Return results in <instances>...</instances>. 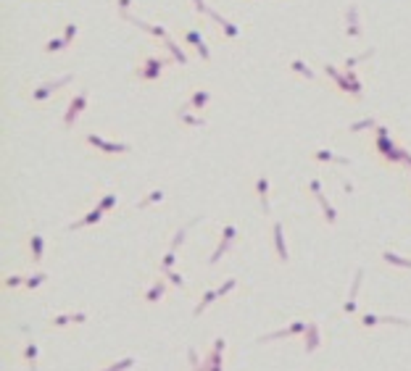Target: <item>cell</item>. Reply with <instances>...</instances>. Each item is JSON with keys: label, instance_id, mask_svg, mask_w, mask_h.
I'll return each mask as SVG.
<instances>
[{"label": "cell", "instance_id": "obj_43", "mask_svg": "<svg viewBox=\"0 0 411 371\" xmlns=\"http://www.w3.org/2000/svg\"><path fill=\"white\" fill-rule=\"evenodd\" d=\"M234 284H238V282H234V279H227L224 284H221V287L216 289V292H219V298H221V295H227V292H229V289H232Z\"/></svg>", "mask_w": 411, "mask_h": 371}, {"label": "cell", "instance_id": "obj_20", "mask_svg": "<svg viewBox=\"0 0 411 371\" xmlns=\"http://www.w3.org/2000/svg\"><path fill=\"white\" fill-rule=\"evenodd\" d=\"M193 3H195V11H198V14H206V16H211V19H214L219 27H224V24H227V19H221L214 8H208V6L203 3V0H193Z\"/></svg>", "mask_w": 411, "mask_h": 371}, {"label": "cell", "instance_id": "obj_28", "mask_svg": "<svg viewBox=\"0 0 411 371\" xmlns=\"http://www.w3.org/2000/svg\"><path fill=\"white\" fill-rule=\"evenodd\" d=\"M158 200H163V190H153V192L148 195V198L137 200L135 205H137V208H148V205H153V203H158Z\"/></svg>", "mask_w": 411, "mask_h": 371}, {"label": "cell", "instance_id": "obj_29", "mask_svg": "<svg viewBox=\"0 0 411 371\" xmlns=\"http://www.w3.org/2000/svg\"><path fill=\"white\" fill-rule=\"evenodd\" d=\"M290 68H292V71H298L301 77H306V79H314V71L303 61H298V58H296V61H290Z\"/></svg>", "mask_w": 411, "mask_h": 371}, {"label": "cell", "instance_id": "obj_1", "mask_svg": "<svg viewBox=\"0 0 411 371\" xmlns=\"http://www.w3.org/2000/svg\"><path fill=\"white\" fill-rule=\"evenodd\" d=\"M377 140H374V150H377V153L387 161V164H408L411 166V156L406 153L403 147H398L390 137H387V129L382 124H377Z\"/></svg>", "mask_w": 411, "mask_h": 371}, {"label": "cell", "instance_id": "obj_22", "mask_svg": "<svg viewBox=\"0 0 411 371\" xmlns=\"http://www.w3.org/2000/svg\"><path fill=\"white\" fill-rule=\"evenodd\" d=\"M74 321H85V314H61V316H53L50 324L53 327H66V324H74Z\"/></svg>", "mask_w": 411, "mask_h": 371}, {"label": "cell", "instance_id": "obj_27", "mask_svg": "<svg viewBox=\"0 0 411 371\" xmlns=\"http://www.w3.org/2000/svg\"><path fill=\"white\" fill-rule=\"evenodd\" d=\"M382 258H385L387 263H393V266H401V269H411V261H408V258H401V256H395V253H390V250H385Z\"/></svg>", "mask_w": 411, "mask_h": 371}, {"label": "cell", "instance_id": "obj_4", "mask_svg": "<svg viewBox=\"0 0 411 371\" xmlns=\"http://www.w3.org/2000/svg\"><path fill=\"white\" fill-rule=\"evenodd\" d=\"M72 79H74L72 74H66V77H61V79H50V82H45V85H40L37 90H34V92H32V98H34V100H45V98H50L55 90L66 87L69 82H72Z\"/></svg>", "mask_w": 411, "mask_h": 371}, {"label": "cell", "instance_id": "obj_36", "mask_svg": "<svg viewBox=\"0 0 411 371\" xmlns=\"http://www.w3.org/2000/svg\"><path fill=\"white\" fill-rule=\"evenodd\" d=\"M174 256H177V253L174 250H169L166 256H163V261H161V271L166 274V271H171V266H174Z\"/></svg>", "mask_w": 411, "mask_h": 371}, {"label": "cell", "instance_id": "obj_9", "mask_svg": "<svg viewBox=\"0 0 411 371\" xmlns=\"http://www.w3.org/2000/svg\"><path fill=\"white\" fill-rule=\"evenodd\" d=\"M306 329H309V324H303V321H296V324H290L287 329H279V332H272V334H261V337H258V342L279 340V337H287V334H306Z\"/></svg>", "mask_w": 411, "mask_h": 371}, {"label": "cell", "instance_id": "obj_7", "mask_svg": "<svg viewBox=\"0 0 411 371\" xmlns=\"http://www.w3.org/2000/svg\"><path fill=\"white\" fill-rule=\"evenodd\" d=\"M221 350H224V337H216L214 350H211V355L206 358V363L198 371H221Z\"/></svg>", "mask_w": 411, "mask_h": 371}, {"label": "cell", "instance_id": "obj_19", "mask_svg": "<svg viewBox=\"0 0 411 371\" xmlns=\"http://www.w3.org/2000/svg\"><path fill=\"white\" fill-rule=\"evenodd\" d=\"M163 292H166V282H156V284L145 292V303H150V306L158 303V300L163 298Z\"/></svg>", "mask_w": 411, "mask_h": 371}, {"label": "cell", "instance_id": "obj_11", "mask_svg": "<svg viewBox=\"0 0 411 371\" xmlns=\"http://www.w3.org/2000/svg\"><path fill=\"white\" fill-rule=\"evenodd\" d=\"M345 34L348 37H359L361 29H359V8L356 6H348L345 11Z\"/></svg>", "mask_w": 411, "mask_h": 371}, {"label": "cell", "instance_id": "obj_41", "mask_svg": "<svg viewBox=\"0 0 411 371\" xmlns=\"http://www.w3.org/2000/svg\"><path fill=\"white\" fill-rule=\"evenodd\" d=\"M221 29H224V34H227L229 40H232V37H238V32H240V29H238V24H232V21H227V24L221 27Z\"/></svg>", "mask_w": 411, "mask_h": 371}, {"label": "cell", "instance_id": "obj_26", "mask_svg": "<svg viewBox=\"0 0 411 371\" xmlns=\"http://www.w3.org/2000/svg\"><path fill=\"white\" fill-rule=\"evenodd\" d=\"M195 221H198V218H193V221H190V224H185V227H180V229H177V235H174V240H171V245H169V250H174V253H177V248L182 245V240H185V235H187V229H190V227H193Z\"/></svg>", "mask_w": 411, "mask_h": 371}, {"label": "cell", "instance_id": "obj_40", "mask_svg": "<svg viewBox=\"0 0 411 371\" xmlns=\"http://www.w3.org/2000/svg\"><path fill=\"white\" fill-rule=\"evenodd\" d=\"M19 284H27L24 276H8V279H6V287H8V289H14V287H19Z\"/></svg>", "mask_w": 411, "mask_h": 371}, {"label": "cell", "instance_id": "obj_6", "mask_svg": "<svg viewBox=\"0 0 411 371\" xmlns=\"http://www.w3.org/2000/svg\"><path fill=\"white\" fill-rule=\"evenodd\" d=\"M234 235H238V229H234L232 224H227L224 229H221V242H219L216 253H214V256L208 258V263H211V266H214V263H219V258H221V256H224V253L232 248V240H234Z\"/></svg>", "mask_w": 411, "mask_h": 371}, {"label": "cell", "instance_id": "obj_34", "mask_svg": "<svg viewBox=\"0 0 411 371\" xmlns=\"http://www.w3.org/2000/svg\"><path fill=\"white\" fill-rule=\"evenodd\" d=\"M45 279H48V276H45L42 271H40V274H32L29 279H27V289H37V287H40Z\"/></svg>", "mask_w": 411, "mask_h": 371}, {"label": "cell", "instance_id": "obj_15", "mask_svg": "<svg viewBox=\"0 0 411 371\" xmlns=\"http://www.w3.org/2000/svg\"><path fill=\"white\" fill-rule=\"evenodd\" d=\"M103 213H105V211H103L100 205H98V208H92V211H90L85 218H79V221H72V224H69V229L74 232V229H79V227H90V224H98L100 218H103Z\"/></svg>", "mask_w": 411, "mask_h": 371}, {"label": "cell", "instance_id": "obj_13", "mask_svg": "<svg viewBox=\"0 0 411 371\" xmlns=\"http://www.w3.org/2000/svg\"><path fill=\"white\" fill-rule=\"evenodd\" d=\"M324 71H327V77H332L335 82H337V87L343 90V92H348V95H354V85L348 82V77L345 74H340L335 66H330V63H324Z\"/></svg>", "mask_w": 411, "mask_h": 371}, {"label": "cell", "instance_id": "obj_2", "mask_svg": "<svg viewBox=\"0 0 411 371\" xmlns=\"http://www.w3.org/2000/svg\"><path fill=\"white\" fill-rule=\"evenodd\" d=\"M166 63H169L166 55H148L145 61H143V66L137 68V77L145 79V82H153V79L161 77V71L166 68Z\"/></svg>", "mask_w": 411, "mask_h": 371}, {"label": "cell", "instance_id": "obj_10", "mask_svg": "<svg viewBox=\"0 0 411 371\" xmlns=\"http://www.w3.org/2000/svg\"><path fill=\"white\" fill-rule=\"evenodd\" d=\"M185 42H190L203 61H208V58H211V53H208V48H206V42H203V37H201V32H198V29H187L185 32Z\"/></svg>", "mask_w": 411, "mask_h": 371}, {"label": "cell", "instance_id": "obj_24", "mask_svg": "<svg viewBox=\"0 0 411 371\" xmlns=\"http://www.w3.org/2000/svg\"><path fill=\"white\" fill-rule=\"evenodd\" d=\"M266 187H269L266 177H258V182H256V190H258V198H261V208H264V213H269V198H266Z\"/></svg>", "mask_w": 411, "mask_h": 371}, {"label": "cell", "instance_id": "obj_23", "mask_svg": "<svg viewBox=\"0 0 411 371\" xmlns=\"http://www.w3.org/2000/svg\"><path fill=\"white\" fill-rule=\"evenodd\" d=\"M314 158H316V161H332V164H340V166H348V164H350L345 156H332L330 150H316Z\"/></svg>", "mask_w": 411, "mask_h": 371}, {"label": "cell", "instance_id": "obj_17", "mask_svg": "<svg viewBox=\"0 0 411 371\" xmlns=\"http://www.w3.org/2000/svg\"><path fill=\"white\" fill-rule=\"evenodd\" d=\"M303 340H306V353H314L316 347H319V324H309Z\"/></svg>", "mask_w": 411, "mask_h": 371}, {"label": "cell", "instance_id": "obj_25", "mask_svg": "<svg viewBox=\"0 0 411 371\" xmlns=\"http://www.w3.org/2000/svg\"><path fill=\"white\" fill-rule=\"evenodd\" d=\"M216 298H219V292H216V289H208V292H206V295L201 298V303H198V308L193 311V314H195V316H201V314H203V311H206V308H208L211 303H214V300H216Z\"/></svg>", "mask_w": 411, "mask_h": 371}, {"label": "cell", "instance_id": "obj_14", "mask_svg": "<svg viewBox=\"0 0 411 371\" xmlns=\"http://www.w3.org/2000/svg\"><path fill=\"white\" fill-rule=\"evenodd\" d=\"M361 279H364V269H359V271H356V276H354V287H350L348 300H345V306H343L345 314H354V311H356V292H359V284H361Z\"/></svg>", "mask_w": 411, "mask_h": 371}, {"label": "cell", "instance_id": "obj_30", "mask_svg": "<svg viewBox=\"0 0 411 371\" xmlns=\"http://www.w3.org/2000/svg\"><path fill=\"white\" fill-rule=\"evenodd\" d=\"M69 45H66V40L64 37H53L48 45H45V53H55V50H66Z\"/></svg>", "mask_w": 411, "mask_h": 371}, {"label": "cell", "instance_id": "obj_16", "mask_svg": "<svg viewBox=\"0 0 411 371\" xmlns=\"http://www.w3.org/2000/svg\"><path fill=\"white\" fill-rule=\"evenodd\" d=\"M272 232H274V248H277V256H279V261L282 263H287V248H285V237H282V224H274L272 227Z\"/></svg>", "mask_w": 411, "mask_h": 371}, {"label": "cell", "instance_id": "obj_38", "mask_svg": "<svg viewBox=\"0 0 411 371\" xmlns=\"http://www.w3.org/2000/svg\"><path fill=\"white\" fill-rule=\"evenodd\" d=\"M180 119H182L185 124H190V126H203V124H206L203 119H195V116H190V113H185V111H180Z\"/></svg>", "mask_w": 411, "mask_h": 371}, {"label": "cell", "instance_id": "obj_37", "mask_svg": "<svg viewBox=\"0 0 411 371\" xmlns=\"http://www.w3.org/2000/svg\"><path fill=\"white\" fill-rule=\"evenodd\" d=\"M98 205L103 208V211H111V208L116 205V195H113V192H108V195H103V200H100Z\"/></svg>", "mask_w": 411, "mask_h": 371}, {"label": "cell", "instance_id": "obj_35", "mask_svg": "<svg viewBox=\"0 0 411 371\" xmlns=\"http://www.w3.org/2000/svg\"><path fill=\"white\" fill-rule=\"evenodd\" d=\"M374 50H364L361 55H354V58H348V61H345V68H348V71H354V66L359 63V61H364V58H369Z\"/></svg>", "mask_w": 411, "mask_h": 371}, {"label": "cell", "instance_id": "obj_31", "mask_svg": "<svg viewBox=\"0 0 411 371\" xmlns=\"http://www.w3.org/2000/svg\"><path fill=\"white\" fill-rule=\"evenodd\" d=\"M348 129H350V132H361V129H377V121H374V119H364V121L350 124Z\"/></svg>", "mask_w": 411, "mask_h": 371}, {"label": "cell", "instance_id": "obj_18", "mask_svg": "<svg viewBox=\"0 0 411 371\" xmlns=\"http://www.w3.org/2000/svg\"><path fill=\"white\" fill-rule=\"evenodd\" d=\"M208 98H211V95H208V92H206V90H198V92H195V95H193L190 100H187V103H185V108H180V111H187V108H203V106H206V103H208Z\"/></svg>", "mask_w": 411, "mask_h": 371}, {"label": "cell", "instance_id": "obj_39", "mask_svg": "<svg viewBox=\"0 0 411 371\" xmlns=\"http://www.w3.org/2000/svg\"><path fill=\"white\" fill-rule=\"evenodd\" d=\"M74 34H77V24H66V27H64V40H66V45H72Z\"/></svg>", "mask_w": 411, "mask_h": 371}, {"label": "cell", "instance_id": "obj_32", "mask_svg": "<svg viewBox=\"0 0 411 371\" xmlns=\"http://www.w3.org/2000/svg\"><path fill=\"white\" fill-rule=\"evenodd\" d=\"M34 358H37V345H34V342H27V361H29V371H37V366H34Z\"/></svg>", "mask_w": 411, "mask_h": 371}, {"label": "cell", "instance_id": "obj_21", "mask_svg": "<svg viewBox=\"0 0 411 371\" xmlns=\"http://www.w3.org/2000/svg\"><path fill=\"white\" fill-rule=\"evenodd\" d=\"M29 245H32V261L40 263L42 261V250H45V240L40 235H32L29 237Z\"/></svg>", "mask_w": 411, "mask_h": 371}, {"label": "cell", "instance_id": "obj_42", "mask_svg": "<svg viewBox=\"0 0 411 371\" xmlns=\"http://www.w3.org/2000/svg\"><path fill=\"white\" fill-rule=\"evenodd\" d=\"M166 276H169V282L171 284H177V287H185V279L177 274V271H166Z\"/></svg>", "mask_w": 411, "mask_h": 371}, {"label": "cell", "instance_id": "obj_33", "mask_svg": "<svg viewBox=\"0 0 411 371\" xmlns=\"http://www.w3.org/2000/svg\"><path fill=\"white\" fill-rule=\"evenodd\" d=\"M135 366V358H124V361H116L113 366H108L105 371H127V368H132Z\"/></svg>", "mask_w": 411, "mask_h": 371}, {"label": "cell", "instance_id": "obj_3", "mask_svg": "<svg viewBox=\"0 0 411 371\" xmlns=\"http://www.w3.org/2000/svg\"><path fill=\"white\" fill-rule=\"evenodd\" d=\"M85 106H87V90H79V95L72 98V103H69V108L64 113V126H66V129H72V126H74L77 116L85 111Z\"/></svg>", "mask_w": 411, "mask_h": 371}, {"label": "cell", "instance_id": "obj_8", "mask_svg": "<svg viewBox=\"0 0 411 371\" xmlns=\"http://www.w3.org/2000/svg\"><path fill=\"white\" fill-rule=\"evenodd\" d=\"M309 190L316 195V200H319V205H322V211H324V218H327V221H330V224H335V218H337V213H335V208L330 205V203H327V198H324V195H322V187H319V182H316V179H311L309 182Z\"/></svg>", "mask_w": 411, "mask_h": 371}, {"label": "cell", "instance_id": "obj_12", "mask_svg": "<svg viewBox=\"0 0 411 371\" xmlns=\"http://www.w3.org/2000/svg\"><path fill=\"white\" fill-rule=\"evenodd\" d=\"M361 324H364V327H372V324H403V327H411V321H408V319H395V316H374V314L361 316Z\"/></svg>", "mask_w": 411, "mask_h": 371}, {"label": "cell", "instance_id": "obj_5", "mask_svg": "<svg viewBox=\"0 0 411 371\" xmlns=\"http://www.w3.org/2000/svg\"><path fill=\"white\" fill-rule=\"evenodd\" d=\"M87 142H90L92 147L103 150V153H108V156L127 153V150H129V145H127V142H108V140H103V137H98V134H87Z\"/></svg>", "mask_w": 411, "mask_h": 371}]
</instances>
